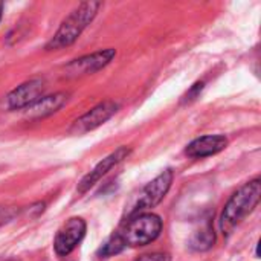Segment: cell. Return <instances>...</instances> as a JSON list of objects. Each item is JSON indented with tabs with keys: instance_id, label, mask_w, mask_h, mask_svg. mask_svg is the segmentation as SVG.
Listing matches in <instances>:
<instances>
[{
	"instance_id": "cell-1",
	"label": "cell",
	"mask_w": 261,
	"mask_h": 261,
	"mask_svg": "<svg viewBox=\"0 0 261 261\" xmlns=\"http://www.w3.org/2000/svg\"><path fill=\"white\" fill-rule=\"evenodd\" d=\"M261 196V182L260 179H254L248 184H245L237 193L232 194V197L225 205V210L220 216V228L225 236H229L236 226L254 211V208L258 205Z\"/></svg>"
},
{
	"instance_id": "cell-2",
	"label": "cell",
	"mask_w": 261,
	"mask_h": 261,
	"mask_svg": "<svg viewBox=\"0 0 261 261\" xmlns=\"http://www.w3.org/2000/svg\"><path fill=\"white\" fill-rule=\"evenodd\" d=\"M101 8L99 2H84L78 5L60 24L54 37L46 44V50H58L70 46L81 32L87 28V24L96 17L98 9Z\"/></svg>"
},
{
	"instance_id": "cell-3",
	"label": "cell",
	"mask_w": 261,
	"mask_h": 261,
	"mask_svg": "<svg viewBox=\"0 0 261 261\" xmlns=\"http://www.w3.org/2000/svg\"><path fill=\"white\" fill-rule=\"evenodd\" d=\"M162 231V220L156 214H136L127 222L122 232H119L121 240L125 246L138 248L154 242Z\"/></svg>"
},
{
	"instance_id": "cell-4",
	"label": "cell",
	"mask_w": 261,
	"mask_h": 261,
	"mask_svg": "<svg viewBox=\"0 0 261 261\" xmlns=\"http://www.w3.org/2000/svg\"><path fill=\"white\" fill-rule=\"evenodd\" d=\"M173 171L171 170H165L164 173H161L158 177H154L151 182H148L142 191L139 193L138 202L135 203V206L130 211V216H136V214H142L147 210H151L154 206H158L164 197L167 196L168 190L171 188L173 184Z\"/></svg>"
},
{
	"instance_id": "cell-5",
	"label": "cell",
	"mask_w": 261,
	"mask_h": 261,
	"mask_svg": "<svg viewBox=\"0 0 261 261\" xmlns=\"http://www.w3.org/2000/svg\"><path fill=\"white\" fill-rule=\"evenodd\" d=\"M118 110V104L115 101H104L84 115H81L78 119L73 121V124L69 128V133L72 135H84L89 133L98 127H101L106 121H109Z\"/></svg>"
},
{
	"instance_id": "cell-6",
	"label": "cell",
	"mask_w": 261,
	"mask_h": 261,
	"mask_svg": "<svg viewBox=\"0 0 261 261\" xmlns=\"http://www.w3.org/2000/svg\"><path fill=\"white\" fill-rule=\"evenodd\" d=\"M86 236V222L81 217L69 219L57 232L54 248L60 257L69 255L84 239Z\"/></svg>"
},
{
	"instance_id": "cell-7",
	"label": "cell",
	"mask_w": 261,
	"mask_h": 261,
	"mask_svg": "<svg viewBox=\"0 0 261 261\" xmlns=\"http://www.w3.org/2000/svg\"><path fill=\"white\" fill-rule=\"evenodd\" d=\"M115 57H116V50L112 47L96 50L93 54H89V55L73 60L72 63L67 64L66 70L72 76L90 75V73H95V72L101 70L102 67H106Z\"/></svg>"
},
{
	"instance_id": "cell-8",
	"label": "cell",
	"mask_w": 261,
	"mask_h": 261,
	"mask_svg": "<svg viewBox=\"0 0 261 261\" xmlns=\"http://www.w3.org/2000/svg\"><path fill=\"white\" fill-rule=\"evenodd\" d=\"M44 81L41 78H34L29 81H24L23 84L17 86L9 95L6 96L8 109L18 110V109H28L34 102H37L40 98H43L44 93Z\"/></svg>"
},
{
	"instance_id": "cell-9",
	"label": "cell",
	"mask_w": 261,
	"mask_h": 261,
	"mask_svg": "<svg viewBox=\"0 0 261 261\" xmlns=\"http://www.w3.org/2000/svg\"><path fill=\"white\" fill-rule=\"evenodd\" d=\"M130 153H132V148H128V147H119L118 150H115L113 153H110L107 158H104L101 162H98V164L95 165V168H93L90 173H87V174L81 179V182L78 184L76 191H78L80 194H84L86 191H89V190H90L96 182H99L112 168H115L118 164H121L124 159H127Z\"/></svg>"
},
{
	"instance_id": "cell-10",
	"label": "cell",
	"mask_w": 261,
	"mask_h": 261,
	"mask_svg": "<svg viewBox=\"0 0 261 261\" xmlns=\"http://www.w3.org/2000/svg\"><path fill=\"white\" fill-rule=\"evenodd\" d=\"M228 147V139L222 135H208L194 139L187 147V154L190 158H206L223 151Z\"/></svg>"
},
{
	"instance_id": "cell-11",
	"label": "cell",
	"mask_w": 261,
	"mask_h": 261,
	"mask_svg": "<svg viewBox=\"0 0 261 261\" xmlns=\"http://www.w3.org/2000/svg\"><path fill=\"white\" fill-rule=\"evenodd\" d=\"M66 101H67V95L66 93H55L52 96H43L37 102H34L32 106H29L26 109L24 116L28 119H41V118H46V116L55 113L57 110H60L64 106Z\"/></svg>"
},
{
	"instance_id": "cell-12",
	"label": "cell",
	"mask_w": 261,
	"mask_h": 261,
	"mask_svg": "<svg viewBox=\"0 0 261 261\" xmlns=\"http://www.w3.org/2000/svg\"><path fill=\"white\" fill-rule=\"evenodd\" d=\"M214 231L206 228L205 231H200L194 236L193 242H191V246L197 251H205V249H210L214 243Z\"/></svg>"
},
{
	"instance_id": "cell-13",
	"label": "cell",
	"mask_w": 261,
	"mask_h": 261,
	"mask_svg": "<svg viewBox=\"0 0 261 261\" xmlns=\"http://www.w3.org/2000/svg\"><path fill=\"white\" fill-rule=\"evenodd\" d=\"M124 248H125V245H124V242L121 240V237H119V234H118V236L112 237V239H110L104 246H102V249H101V255H102V257L116 255V254H119Z\"/></svg>"
},
{
	"instance_id": "cell-14",
	"label": "cell",
	"mask_w": 261,
	"mask_h": 261,
	"mask_svg": "<svg viewBox=\"0 0 261 261\" xmlns=\"http://www.w3.org/2000/svg\"><path fill=\"white\" fill-rule=\"evenodd\" d=\"M135 261H171L168 254H162V252H156V254H145L141 255L138 260Z\"/></svg>"
},
{
	"instance_id": "cell-15",
	"label": "cell",
	"mask_w": 261,
	"mask_h": 261,
	"mask_svg": "<svg viewBox=\"0 0 261 261\" xmlns=\"http://www.w3.org/2000/svg\"><path fill=\"white\" fill-rule=\"evenodd\" d=\"M202 89H203V83H196V84L190 89V92L184 96L185 101H193V99H196V96L202 92Z\"/></svg>"
},
{
	"instance_id": "cell-16",
	"label": "cell",
	"mask_w": 261,
	"mask_h": 261,
	"mask_svg": "<svg viewBox=\"0 0 261 261\" xmlns=\"http://www.w3.org/2000/svg\"><path fill=\"white\" fill-rule=\"evenodd\" d=\"M14 216H15L14 208H0V225L9 222Z\"/></svg>"
},
{
	"instance_id": "cell-17",
	"label": "cell",
	"mask_w": 261,
	"mask_h": 261,
	"mask_svg": "<svg viewBox=\"0 0 261 261\" xmlns=\"http://www.w3.org/2000/svg\"><path fill=\"white\" fill-rule=\"evenodd\" d=\"M2 6H3V5L0 3V18H2Z\"/></svg>"
}]
</instances>
